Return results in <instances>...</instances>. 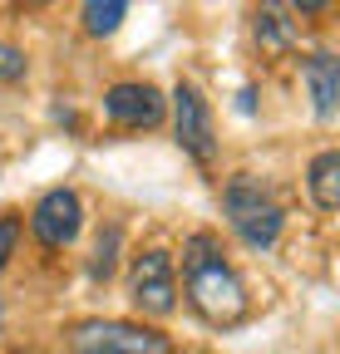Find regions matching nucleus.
Returning a JSON list of instances; mask_svg holds the SVG:
<instances>
[{"mask_svg":"<svg viewBox=\"0 0 340 354\" xmlns=\"http://www.w3.org/2000/svg\"><path fill=\"white\" fill-rule=\"evenodd\" d=\"M183 290H188V305L197 310L212 330L242 325L247 310H251L247 281L232 271L222 241L212 236V232H193L183 241Z\"/></svg>","mask_w":340,"mask_h":354,"instance_id":"f257e3e1","label":"nucleus"},{"mask_svg":"<svg viewBox=\"0 0 340 354\" xmlns=\"http://www.w3.org/2000/svg\"><path fill=\"white\" fill-rule=\"evenodd\" d=\"M222 216H227V227L237 232L242 246L251 251H271L281 241V227H286V212L281 202L257 183V177H227V187H222Z\"/></svg>","mask_w":340,"mask_h":354,"instance_id":"f03ea898","label":"nucleus"},{"mask_svg":"<svg viewBox=\"0 0 340 354\" xmlns=\"http://www.w3.org/2000/svg\"><path fill=\"white\" fill-rule=\"evenodd\" d=\"M64 344L84 349V354H173V339H168L163 330H148V325H134V320H84V325H69Z\"/></svg>","mask_w":340,"mask_h":354,"instance_id":"7ed1b4c3","label":"nucleus"},{"mask_svg":"<svg viewBox=\"0 0 340 354\" xmlns=\"http://www.w3.org/2000/svg\"><path fill=\"white\" fill-rule=\"evenodd\" d=\"M173 133H178V148L197 162V167H212L217 162V128H212V109L207 99L197 94V84H178L173 88Z\"/></svg>","mask_w":340,"mask_h":354,"instance_id":"20e7f679","label":"nucleus"},{"mask_svg":"<svg viewBox=\"0 0 340 354\" xmlns=\"http://www.w3.org/2000/svg\"><path fill=\"white\" fill-rule=\"evenodd\" d=\"M129 300L153 320H168L178 310V271H173V256L168 251H143L129 271Z\"/></svg>","mask_w":340,"mask_h":354,"instance_id":"39448f33","label":"nucleus"},{"mask_svg":"<svg viewBox=\"0 0 340 354\" xmlns=\"http://www.w3.org/2000/svg\"><path fill=\"white\" fill-rule=\"evenodd\" d=\"M30 232H35V241L45 251L74 246L79 232H84V202H79V192H69V187L45 192L35 202V212H30Z\"/></svg>","mask_w":340,"mask_h":354,"instance_id":"423d86ee","label":"nucleus"},{"mask_svg":"<svg viewBox=\"0 0 340 354\" xmlns=\"http://www.w3.org/2000/svg\"><path fill=\"white\" fill-rule=\"evenodd\" d=\"M163 94L153 84H143V79H129V84H114L109 94H104V113L118 123V128H158L163 123Z\"/></svg>","mask_w":340,"mask_h":354,"instance_id":"0eeeda50","label":"nucleus"},{"mask_svg":"<svg viewBox=\"0 0 340 354\" xmlns=\"http://www.w3.org/2000/svg\"><path fill=\"white\" fill-rule=\"evenodd\" d=\"M296 39H301V30H296V10L286 0H257L251 6V44L262 50V59H286Z\"/></svg>","mask_w":340,"mask_h":354,"instance_id":"6e6552de","label":"nucleus"},{"mask_svg":"<svg viewBox=\"0 0 340 354\" xmlns=\"http://www.w3.org/2000/svg\"><path fill=\"white\" fill-rule=\"evenodd\" d=\"M301 79H306V88H311L316 118L330 123V118H335V99H340V59H335L330 50H316V55L301 59Z\"/></svg>","mask_w":340,"mask_h":354,"instance_id":"1a4fd4ad","label":"nucleus"},{"mask_svg":"<svg viewBox=\"0 0 340 354\" xmlns=\"http://www.w3.org/2000/svg\"><path fill=\"white\" fill-rule=\"evenodd\" d=\"M306 192H311V202H316L321 216H330V212L340 207V153H335V148H321V153L311 158V167H306Z\"/></svg>","mask_w":340,"mask_h":354,"instance_id":"9d476101","label":"nucleus"},{"mask_svg":"<svg viewBox=\"0 0 340 354\" xmlns=\"http://www.w3.org/2000/svg\"><path fill=\"white\" fill-rule=\"evenodd\" d=\"M123 15H129V0H84V10H79L84 35H94V39H109L123 25Z\"/></svg>","mask_w":340,"mask_h":354,"instance_id":"9b49d317","label":"nucleus"},{"mask_svg":"<svg viewBox=\"0 0 340 354\" xmlns=\"http://www.w3.org/2000/svg\"><path fill=\"white\" fill-rule=\"evenodd\" d=\"M118 246H123V232L118 227H104L99 241H94V256H89V276L94 281H109L118 271Z\"/></svg>","mask_w":340,"mask_h":354,"instance_id":"f8f14e48","label":"nucleus"},{"mask_svg":"<svg viewBox=\"0 0 340 354\" xmlns=\"http://www.w3.org/2000/svg\"><path fill=\"white\" fill-rule=\"evenodd\" d=\"M25 74H30V59L15 50V44L0 39V84H20Z\"/></svg>","mask_w":340,"mask_h":354,"instance_id":"ddd939ff","label":"nucleus"},{"mask_svg":"<svg viewBox=\"0 0 340 354\" xmlns=\"http://www.w3.org/2000/svg\"><path fill=\"white\" fill-rule=\"evenodd\" d=\"M15 246H20V216H15V212H6V216H0V271L10 266Z\"/></svg>","mask_w":340,"mask_h":354,"instance_id":"4468645a","label":"nucleus"},{"mask_svg":"<svg viewBox=\"0 0 340 354\" xmlns=\"http://www.w3.org/2000/svg\"><path fill=\"white\" fill-rule=\"evenodd\" d=\"M286 6L301 15V20H321V15L330 10V0H286Z\"/></svg>","mask_w":340,"mask_h":354,"instance_id":"2eb2a0df","label":"nucleus"},{"mask_svg":"<svg viewBox=\"0 0 340 354\" xmlns=\"http://www.w3.org/2000/svg\"><path fill=\"white\" fill-rule=\"evenodd\" d=\"M39 6H50V0H39Z\"/></svg>","mask_w":340,"mask_h":354,"instance_id":"dca6fc26","label":"nucleus"}]
</instances>
